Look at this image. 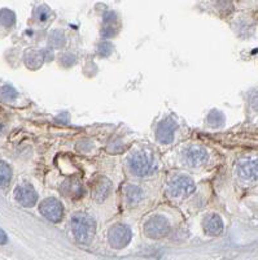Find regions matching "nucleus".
Segmentation results:
<instances>
[{"label":"nucleus","instance_id":"0eeeda50","mask_svg":"<svg viewBox=\"0 0 258 260\" xmlns=\"http://www.w3.org/2000/svg\"><path fill=\"white\" fill-rule=\"evenodd\" d=\"M130 168L139 177H144L152 169V160H151L150 155L145 152H136L134 156L130 160Z\"/></svg>","mask_w":258,"mask_h":260},{"label":"nucleus","instance_id":"4be33fe9","mask_svg":"<svg viewBox=\"0 0 258 260\" xmlns=\"http://www.w3.org/2000/svg\"><path fill=\"white\" fill-rule=\"evenodd\" d=\"M8 242V237H7L6 232L0 228V245H6Z\"/></svg>","mask_w":258,"mask_h":260},{"label":"nucleus","instance_id":"5701e85b","mask_svg":"<svg viewBox=\"0 0 258 260\" xmlns=\"http://www.w3.org/2000/svg\"><path fill=\"white\" fill-rule=\"evenodd\" d=\"M2 130H3V124L0 122V133H2Z\"/></svg>","mask_w":258,"mask_h":260},{"label":"nucleus","instance_id":"f3484780","mask_svg":"<svg viewBox=\"0 0 258 260\" xmlns=\"http://www.w3.org/2000/svg\"><path fill=\"white\" fill-rule=\"evenodd\" d=\"M16 16L11 9H0V24L4 27H12L15 25Z\"/></svg>","mask_w":258,"mask_h":260},{"label":"nucleus","instance_id":"9b49d317","mask_svg":"<svg viewBox=\"0 0 258 260\" xmlns=\"http://www.w3.org/2000/svg\"><path fill=\"white\" fill-rule=\"evenodd\" d=\"M112 182L106 177H100L99 180L95 182L94 186V198L97 202H103L110 192Z\"/></svg>","mask_w":258,"mask_h":260},{"label":"nucleus","instance_id":"412c9836","mask_svg":"<svg viewBox=\"0 0 258 260\" xmlns=\"http://www.w3.org/2000/svg\"><path fill=\"white\" fill-rule=\"evenodd\" d=\"M112 50H113V46H112L109 42H104V43H101L99 47L100 53H101L103 56H108L109 53L112 52Z\"/></svg>","mask_w":258,"mask_h":260},{"label":"nucleus","instance_id":"f257e3e1","mask_svg":"<svg viewBox=\"0 0 258 260\" xmlns=\"http://www.w3.org/2000/svg\"><path fill=\"white\" fill-rule=\"evenodd\" d=\"M71 231L77 242L88 245L96 232V222L85 212H76L71 216Z\"/></svg>","mask_w":258,"mask_h":260},{"label":"nucleus","instance_id":"4468645a","mask_svg":"<svg viewBox=\"0 0 258 260\" xmlns=\"http://www.w3.org/2000/svg\"><path fill=\"white\" fill-rule=\"evenodd\" d=\"M125 192H126V198L130 204H138L144 198L143 190L138 186H134V185L127 186L125 189Z\"/></svg>","mask_w":258,"mask_h":260},{"label":"nucleus","instance_id":"20e7f679","mask_svg":"<svg viewBox=\"0 0 258 260\" xmlns=\"http://www.w3.org/2000/svg\"><path fill=\"white\" fill-rule=\"evenodd\" d=\"M39 212L51 222H60L64 216V206L57 198H46L39 204Z\"/></svg>","mask_w":258,"mask_h":260},{"label":"nucleus","instance_id":"39448f33","mask_svg":"<svg viewBox=\"0 0 258 260\" xmlns=\"http://www.w3.org/2000/svg\"><path fill=\"white\" fill-rule=\"evenodd\" d=\"M196 186H195L194 181L190 177L186 176H179V177L173 178L167 185V192L173 198H183V197H188L195 191Z\"/></svg>","mask_w":258,"mask_h":260},{"label":"nucleus","instance_id":"f8f14e48","mask_svg":"<svg viewBox=\"0 0 258 260\" xmlns=\"http://www.w3.org/2000/svg\"><path fill=\"white\" fill-rule=\"evenodd\" d=\"M25 62L30 69L41 68L42 64L44 62V53L36 50H30L25 55Z\"/></svg>","mask_w":258,"mask_h":260},{"label":"nucleus","instance_id":"6ab92c4d","mask_svg":"<svg viewBox=\"0 0 258 260\" xmlns=\"http://www.w3.org/2000/svg\"><path fill=\"white\" fill-rule=\"evenodd\" d=\"M0 95L3 98L4 101H13L16 96H17V91L13 89L12 86H3L2 89H0Z\"/></svg>","mask_w":258,"mask_h":260},{"label":"nucleus","instance_id":"9d476101","mask_svg":"<svg viewBox=\"0 0 258 260\" xmlns=\"http://www.w3.org/2000/svg\"><path fill=\"white\" fill-rule=\"evenodd\" d=\"M204 231L208 236L217 237L222 234L223 232V221L220 219L219 215H209L205 220H204Z\"/></svg>","mask_w":258,"mask_h":260},{"label":"nucleus","instance_id":"6e6552de","mask_svg":"<svg viewBox=\"0 0 258 260\" xmlns=\"http://www.w3.org/2000/svg\"><path fill=\"white\" fill-rule=\"evenodd\" d=\"M15 198L21 206L24 207H32L38 201V194L35 189L29 185V183H22L18 185L15 190Z\"/></svg>","mask_w":258,"mask_h":260},{"label":"nucleus","instance_id":"7ed1b4c3","mask_svg":"<svg viewBox=\"0 0 258 260\" xmlns=\"http://www.w3.org/2000/svg\"><path fill=\"white\" fill-rule=\"evenodd\" d=\"M132 238L131 229L127 225L116 224L109 229L108 241L109 245L116 250L125 248L130 243Z\"/></svg>","mask_w":258,"mask_h":260},{"label":"nucleus","instance_id":"ddd939ff","mask_svg":"<svg viewBox=\"0 0 258 260\" xmlns=\"http://www.w3.org/2000/svg\"><path fill=\"white\" fill-rule=\"evenodd\" d=\"M240 176L246 180H255L257 178V161H248L241 164L240 168Z\"/></svg>","mask_w":258,"mask_h":260},{"label":"nucleus","instance_id":"aec40b11","mask_svg":"<svg viewBox=\"0 0 258 260\" xmlns=\"http://www.w3.org/2000/svg\"><path fill=\"white\" fill-rule=\"evenodd\" d=\"M65 43V36L60 31H55L50 37V45L53 47H60Z\"/></svg>","mask_w":258,"mask_h":260},{"label":"nucleus","instance_id":"2eb2a0df","mask_svg":"<svg viewBox=\"0 0 258 260\" xmlns=\"http://www.w3.org/2000/svg\"><path fill=\"white\" fill-rule=\"evenodd\" d=\"M12 180V169L6 161L0 160V189H4Z\"/></svg>","mask_w":258,"mask_h":260},{"label":"nucleus","instance_id":"1a4fd4ad","mask_svg":"<svg viewBox=\"0 0 258 260\" xmlns=\"http://www.w3.org/2000/svg\"><path fill=\"white\" fill-rule=\"evenodd\" d=\"M185 159L188 166L197 168V167L204 166L208 161V151L201 146H192L185 152Z\"/></svg>","mask_w":258,"mask_h":260},{"label":"nucleus","instance_id":"a211bd4d","mask_svg":"<svg viewBox=\"0 0 258 260\" xmlns=\"http://www.w3.org/2000/svg\"><path fill=\"white\" fill-rule=\"evenodd\" d=\"M208 122L211 127H219L225 124V116L220 111L213 110L208 116Z\"/></svg>","mask_w":258,"mask_h":260},{"label":"nucleus","instance_id":"f03ea898","mask_svg":"<svg viewBox=\"0 0 258 260\" xmlns=\"http://www.w3.org/2000/svg\"><path fill=\"white\" fill-rule=\"evenodd\" d=\"M169 232H170V224L166 217L161 215L152 216L144 225V233L148 238H152V240L164 238L169 234Z\"/></svg>","mask_w":258,"mask_h":260},{"label":"nucleus","instance_id":"dca6fc26","mask_svg":"<svg viewBox=\"0 0 258 260\" xmlns=\"http://www.w3.org/2000/svg\"><path fill=\"white\" fill-rule=\"evenodd\" d=\"M116 20H117V16L113 12L106 13L105 17H104V27L103 36L104 37H112L116 34Z\"/></svg>","mask_w":258,"mask_h":260},{"label":"nucleus","instance_id":"423d86ee","mask_svg":"<svg viewBox=\"0 0 258 260\" xmlns=\"http://www.w3.org/2000/svg\"><path fill=\"white\" fill-rule=\"evenodd\" d=\"M178 129V122L175 121V118L173 116L166 117L164 121H161L156 130V138L162 145H169L174 141V136Z\"/></svg>","mask_w":258,"mask_h":260}]
</instances>
